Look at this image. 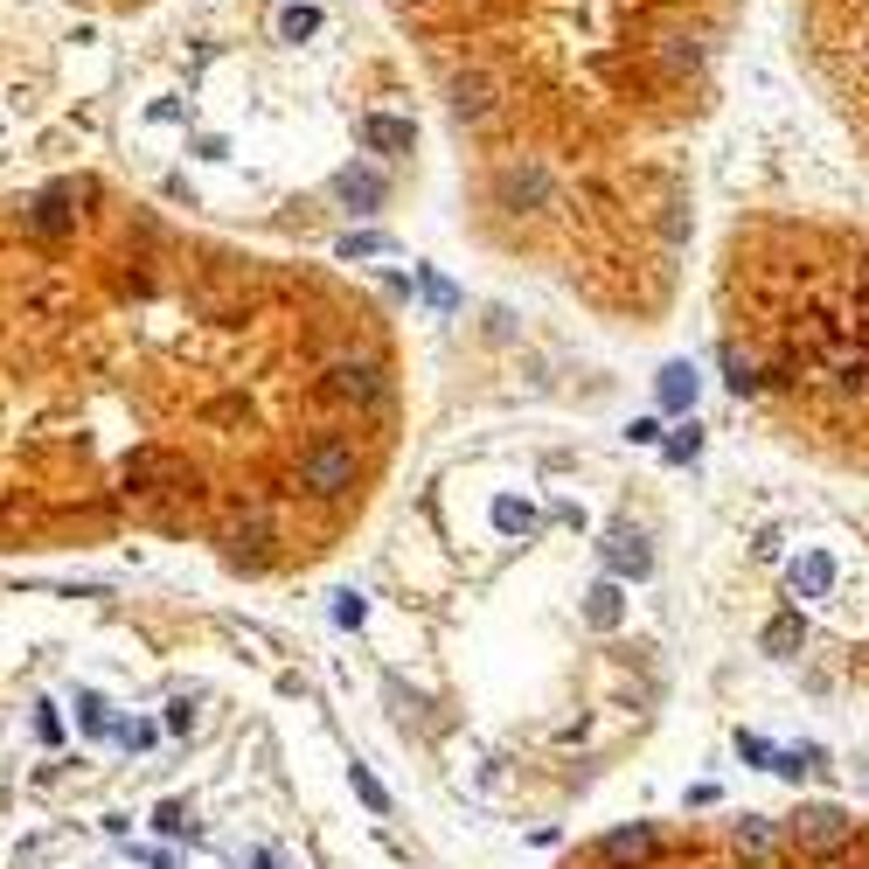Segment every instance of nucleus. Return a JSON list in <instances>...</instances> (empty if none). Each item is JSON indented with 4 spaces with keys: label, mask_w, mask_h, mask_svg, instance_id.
I'll list each match as a JSON object with an SVG mask.
<instances>
[{
    "label": "nucleus",
    "mask_w": 869,
    "mask_h": 869,
    "mask_svg": "<svg viewBox=\"0 0 869 869\" xmlns=\"http://www.w3.org/2000/svg\"><path fill=\"white\" fill-rule=\"evenodd\" d=\"M598 549H605V570H613V577H647V564H654L647 543H640V529H613Z\"/></svg>",
    "instance_id": "9"
},
{
    "label": "nucleus",
    "mask_w": 869,
    "mask_h": 869,
    "mask_svg": "<svg viewBox=\"0 0 869 869\" xmlns=\"http://www.w3.org/2000/svg\"><path fill=\"white\" fill-rule=\"evenodd\" d=\"M779 841H786V835L766 821V814H737V821H730V849L745 856V862H758V869L779 862Z\"/></svg>",
    "instance_id": "6"
},
{
    "label": "nucleus",
    "mask_w": 869,
    "mask_h": 869,
    "mask_svg": "<svg viewBox=\"0 0 869 869\" xmlns=\"http://www.w3.org/2000/svg\"><path fill=\"white\" fill-rule=\"evenodd\" d=\"M57 8H77V14H104V21H140V14H161L168 0H57Z\"/></svg>",
    "instance_id": "11"
},
{
    "label": "nucleus",
    "mask_w": 869,
    "mask_h": 869,
    "mask_svg": "<svg viewBox=\"0 0 869 869\" xmlns=\"http://www.w3.org/2000/svg\"><path fill=\"white\" fill-rule=\"evenodd\" d=\"M786 585H794V598H828L835 592V557L828 549H807V557H794Z\"/></svg>",
    "instance_id": "8"
},
{
    "label": "nucleus",
    "mask_w": 869,
    "mask_h": 869,
    "mask_svg": "<svg viewBox=\"0 0 869 869\" xmlns=\"http://www.w3.org/2000/svg\"><path fill=\"white\" fill-rule=\"evenodd\" d=\"M737 751H745V758H751V766H772V745H766V737H751V730H745V737H737Z\"/></svg>",
    "instance_id": "18"
},
{
    "label": "nucleus",
    "mask_w": 869,
    "mask_h": 869,
    "mask_svg": "<svg viewBox=\"0 0 869 869\" xmlns=\"http://www.w3.org/2000/svg\"><path fill=\"white\" fill-rule=\"evenodd\" d=\"M794 63L869 161V0H779Z\"/></svg>",
    "instance_id": "3"
},
{
    "label": "nucleus",
    "mask_w": 869,
    "mask_h": 869,
    "mask_svg": "<svg viewBox=\"0 0 869 869\" xmlns=\"http://www.w3.org/2000/svg\"><path fill=\"white\" fill-rule=\"evenodd\" d=\"M654 856V828H613V835H605L598 841V849H592V869H634V862H647Z\"/></svg>",
    "instance_id": "7"
},
{
    "label": "nucleus",
    "mask_w": 869,
    "mask_h": 869,
    "mask_svg": "<svg viewBox=\"0 0 869 869\" xmlns=\"http://www.w3.org/2000/svg\"><path fill=\"white\" fill-rule=\"evenodd\" d=\"M334 619H341V626H362V619H368V605H362L355 592H341V605H334Z\"/></svg>",
    "instance_id": "16"
},
{
    "label": "nucleus",
    "mask_w": 869,
    "mask_h": 869,
    "mask_svg": "<svg viewBox=\"0 0 869 869\" xmlns=\"http://www.w3.org/2000/svg\"><path fill=\"white\" fill-rule=\"evenodd\" d=\"M585 619L598 626V634H613V626L626 619V592H619V577H598V585L585 592Z\"/></svg>",
    "instance_id": "10"
},
{
    "label": "nucleus",
    "mask_w": 869,
    "mask_h": 869,
    "mask_svg": "<svg viewBox=\"0 0 869 869\" xmlns=\"http://www.w3.org/2000/svg\"><path fill=\"white\" fill-rule=\"evenodd\" d=\"M786 841H794L800 856H841L856 841V821L841 807H800L794 821H786Z\"/></svg>",
    "instance_id": "5"
},
{
    "label": "nucleus",
    "mask_w": 869,
    "mask_h": 869,
    "mask_svg": "<svg viewBox=\"0 0 869 869\" xmlns=\"http://www.w3.org/2000/svg\"><path fill=\"white\" fill-rule=\"evenodd\" d=\"M494 529H508V536L522 529V536H529V529H536V508H529V502H508V494H502V502H494Z\"/></svg>",
    "instance_id": "14"
},
{
    "label": "nucleus",
    "mask_w": 869,
    "mask_h": 869,
    "mask_svg": "<svg viewBox=\"0 0 869 869\" xmlns=\"http://www.w3.org/2000/svg\"><path fill=\"white\" fill-rule=\"evenodd\" d=\"M153 828H161V835H181V828H189V814H181V800H168L161 814H153Z\"/></svg>",
    "instance_id": "17"
},
{
    "label": "nucleus",
    "mask_w": 869,
    "mask_h": 869,
    "mask_svg": "<svg viewBox=\"0 0 869 869\" xmlns=\"http://www.w3.org/2000/svg\"><path fill=\"white\" fill-rule=\"evenodd\" d=\"M383 29L494 244L605 313L668 300L745 0H383Z\"/></svg>",
    "instance_id": "1"
},
{
    "label": "nucleus",
    "mask_w": 869,
    "mask_h": 869,
    "mask_svg": "<svg viewBox=\"0 0 869 869\" xmlns=\"http://www.w3.org/2000/svg\"><path fill=\"white\" fill-rule=\"evenodd\" d=\"M251 869H279V862H272V856H257V862H251Z\"/></svg>",
    "instance_id": "19"
},
{
    "label": "nucleus",
    "mask_w": 869,
    "mask_h": 869,
    "mask_svg": "<svg viewBox=\"0 0 869 869\" xmlns=\"http://www.w3.org/2000/svg\"><path fill=\"white\" fill-rule=\"evenodd\" d=\"M800 640H807L800 613H779V619L766 626V654H779V661H786V654H800Z\"/></svg>",
    "instance_id": "12"
},
{
    "label": "nucleus",
    "mask_w": 869,
    "mask_h": 869,
    "mask_svg": "<svg viewBox=\"0 0 869 869\" xmlns=\"http://www.w3.org/2000/svg\"><path fill=\"white\" fill-rule=\"evenodd\" d=\"M293 481L306 494H321V502L348 494L362 481V432H348V417H327L321 432H306L293 453Z\"/></svg>",
    "instance_id": "4"
},
{
    "label": "nucleus",
    "mask_w": 869,
    "mask_h": 869,
    "mask_svg": "<svg viewBox=\"0 0 869 869\" xmlns=\"http://www.w3.org/2000/svg\"><path fill=\"white\" fill-rule=\"evenodd\" d=\"M724 368L737 397L786 390L869 417V230L766 209L724 244Z\"/></svg>",
    "instance_id": "2"
},
{
    "label": "nucleus",
    "mask_w": 869,
    "mask_h": 869,
    "mask_svg": "<svg viewBox=\"0 0 869 869\" xmlns=\"http://www.w3.org/2000/svg\"><path fill=\"white\" fill-rule=\"evenodd\" d=\"M661 404L668 411H689L696 404V368H668V376H661Z\"/></svg>",
    "instance_id": "13"
},
{
    "label": "nucleus",
    "mask_w": 869,
    "mask_h": 869,
    "mask_svg": "<svg viewBox=\"0 0 869 869\" xmlns=\"http://www.w3.org/2000/svg\"><path fill=\"white\" fill-rule=\"evenodd\" d=\"M348 779H355V794H362V807H368V814H390V794H383V779L368 772V766H355Z\"/></svg>",
    "instance_id": "15"
}]
</instances>
